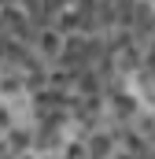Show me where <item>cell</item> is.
I'll return each instance as SVG.
<instances>
[{
  "label": "cell",
  "mask_w": 155,
  "mask_h": 159,
  "mask_svg": "<svg viewBox=\"0 0 155 159\" xmlns=\"http://www.w3.org/2000/svg\"><path fill=\"white\" fill-rule=\"evenodd\" d=\"M89 156H107V152H122L118 144V129H89Z\"/></svg>",
  "instance_id": "1"
}]
</instances>
